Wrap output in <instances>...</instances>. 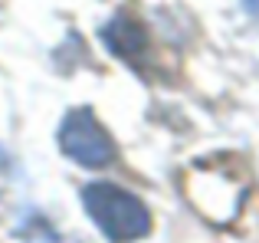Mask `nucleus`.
<instances>
[{
	"mask_svg": "<svg viewBox=\"0 0 259 243\" xmlns=\"http://www.w3.org/2000/svg\"><path fill=\"white\" fill-rule=\"evenodd\" d=\"M82 204L89 211V217L99 224V230L115 243H128V240H141L151 230V214L135 194L121 191L115 184L95 181L82 191Z\"/></svg>",
	"mask_w": 259,
	"mask_h": 243,
	"instance_id": "1",
	"label": "nucleus"
},
{
	"mask_svg": "<svg viewBox=\"0 0 259 243\" xmlns=\"http://www.w3.org/2000/svg\"><path fill=\"white\" fill-rule=\"evenodd\" d=\"M59 148L66 158H72L82 168H105L115 161L118 148H115L112 135L95 122L89 109H72L59 125Z\"/></svg>",
	"mask_w": 259,
	"mask_h": 243,
	"instance_id": "2",
	"label": "nucleus"
},
{
	"mask_svg": "<svg viewBox=\"0 0 259 243\" xmlns=\"http://www.w3.org/2000/svg\"><path fill=\"white\" fill-rule=\"evenodd\" d=\"M102 39L108 43V50L115 56H121L125 63H141L148 53V33L145 26L138 23L128 13H118L115 20H108L105 30H102Z\"/></svg>",
	"mask_w": 259,
	"mask_h": 243,
	"instance_id": "3",
	"label": "nucleus"
}]
</instances>
